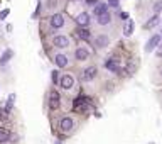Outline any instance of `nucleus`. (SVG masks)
I'll use <instances>...</instances> for the list:
<instances>
[{
  "instance_id": "20",
  "label": "nucleus",
  "mask_w": 162,
  "mask_h": 144,
  "mask_svg": "<svg viewBox=\"0 0 162 144\" xmlns=\"http://www.w3.org/2000/svg\"><path fill=\"white\" fill-rule=\"evenodd\" d=\"M7 139H9V132L5 131V129H0V144L5 142Z\"/></svg>"
},
{
  "instance_id": "28",
  "label": "nucleus",
  "mask_w": 162,
  "mask_h": 144,
  "mask_svg": "<svg viewBox=\"0 0 162 144\" xmlns=\"http://www.w3.org/2000/svg\"><path fill=\"white\" fill-rule=\"evenodd\" d=\"M160 75H162V71H160Z\"/></svg>"
},
{
  "instance_id": "26",
  "label": "nucleus",
  "mask_w": 162,
  "mask_h": 144,
  "mask_svg": "<svg viewBox=\"0 0 162 144\" xmlns=\"http://www.w3.org/2000/svg\"><path fill=\"white\" fill-rule=\"evenodd\" d=\"M86 4H96V0H86Z\"/></svg>"
},
{
  "instance_id": "3",
  "label": "nucleus",
  "mask_w": 162,
  "mask_h": 144,
  "mask_svg": "<svg viewBox=\"0 0 162 144\" xmlns=\"http://www.w3.org/2000/svg\"><path fill=\"white\" fill-rule=\"evenodd\" d=\"M90 21H91V17L88 12H81V14H78V17H76V24L79 25V27H88V25H90Z\"/></svg>"
},
{
  "instance_id": "15",
  "label": "nucleus",
  "mask_w": 162,
  "mask_h": 144,
  "mask_svg": "<svg viewBox=\"0 0 162 144\" xmlns=\"http://www.w3.org/2000/svg\"><path fill=\"white\" fill-rule=\"evenodd\" d=\"M54 63L58 64L59 68H66V66H68V58H66L64 54H58L54 58Z\"/></svg>"
},
{
  "instance_id": "2",
  "label": "nucleus",
  "mask_w": 162,
  "mask_h": 144,
  "mask_svg": "<svg viewBox=\"0 0 162 144\" xmlns=\"http://www.w3.org/2000/svg\"><path fill=\"white\" fill-rule=\"evenodd\" d=\"M59 105H61L59 93H58V90H52V92L49 93V107H51L52 110H56V109H59Z\"/></svg>"
},
{
  "instance_id": "5",
  "label": "nucleus",
  "mask_w": 162,
  "mask_h": 144,
  "mask_svg": "<svg viewBox=\"0 0 162 144\" xmlns=\"http://www.w3.org/2000/svg\"><path fill=\"white\" fill-rule=\"evenodd\" d=\"M74 127V122H73V119L71 117H63L61 119V122H59V129L64 132H69Z\"/></svg>"
},
{
  "instance_id": "23",
  "label": "nucleus",
  "mask_w": 162,
  "mask_h": 144,
  "mask_svg": "<svg viewBox=\"0 0 162 144\" xmlns=\"http://www.w3.org/2000/svg\"><path fill=\"white\" fill-rule=\"evenodd\" d=\"M9 12H10V10H9V8H5V10H2V12H0V19H2V21H4V19H5V17H7V15H9Z\"/></svg>"
},
{
  "instance_id": "6",
  "label": "nucleus",
  "mask_w": 162,
  "mask_h": 144,
  "mask_svg": "<svg viewBox=\"0 0 162 144\" xmlns=\"http://www.w3.org/2000/svg\"><path fill=\"white\" fill-rule=\"evenodd\" d=\"M59 85H61V88L69 90L73 85H74V80H73L71 75H63V76H61V80H59Z\"/></svg>"
},
{
  "instance_id": "21",
  "label": "nucleus",
  "mask_w": 162,
  "mask_h": 144,
  "mask_svg": "<svg viewBox=\"0 0 162 144\" xmlns=\"http://www.w3.org/2000/svg\"><path fill=\"white\" fill-rule=\"evenodd\" d=\"M107 68L110 70V71H118V68H117V63H113V59L107 61Z\"/></svg>"
},
{
  "instance_id": "11",
  "label": "nucleus",
  "mask_w": 162,
  "mask_h": 144,
  "mask_svg": "<svg viewBox=\"0 0 162 144\" xmlns=\"http://www.w3.org/2000/svg\"><path fill=\"white\" fill-rule=\"evenodd\" d=\"M133 29H135V24H133V21H130L128 19V22H125V25H123V36H132L133 34Z\"/></svg>"
},
{
  "instance_id": "18",
  "label": "nucleus",
  "mask_w": 162,
  "mask_h": 144,
  "mask_svg": "<svg viewBox=\"0 0 162 144\" xmlns=\"http://www.w3.org/2000/svg\"><path fill=\"white\" fill-rule=\"evenodd\" d=\"M159 24V17H157V14L152 17V19H149V22L145 24V29H152L154 25H157Z\"/></svg>"
},
{
  "instance_id": "25",
  "label": "nucleus",
  "mask_w": 162,
  "mask_h": 144,
  "mask_svg": "<svg viewBox=\"0 0 162 144\" xmlns=\"http://www.w3.org/2000/svg\"><path fill=\"white\" fill-rule=\"evenodd\" d=\"M157 56H159V58H162V44H159V46H157Z\"/></svg>"
},
{
  "instance_id": "27",
  "label": "nucleus",
  "mask_w": 162,
  "mask_h": 144,
  "mask_svg": "<svg viewBox=\"0 0 162 144\" xmlns=\"http://www.w3.org/2000/svg\"><path fill=\"white\" fill-rule=\"evenodd\" d=\"M56 144H61V142H56Z\"/></svg>"
},
{
  "instance_id": "24",
  "label": "nucleus",
  "mask_w": 162,
  "mask_h": 144,
  "mask_svg": "<svg viewBox=\"0 0 162 144\" xmlns=\"http://www.w3.org/2000/svg\"><path fill=\"white\" fill-rule=\"evenodd\" d=\"M58 71H52V81H54V83H58V81H59V78H58Z\"/></svg>"
},
{
  "instance_id": "13",
  "label": "nucleus",
  "mask_w": 162,
  "mask_h": 144,
  "mask_svg": "<svg viewBox=\"0 0 162 144\" xmlns=\"http://www.w3.org/2000/svg\"><path fill=\"white\" fill-rule=\"evenodd\" d=\"M76 34L79 36V39H83V41H88V39L91 38V34H90V29H86V27H78Z\"/></svg>"
},
{
  "instance_id": "8",
  "label": "nucleus",
  "mask_w": 162,
  "mask_h": 144,
  "mask_svg": "<svg viewBox=\"0 0 162 144\" xmlns=\"http://www.w3.org/2000/svg\"><path fill=\"white\" fill-rule=\"evenodd\" d=\"M52 44L56 47H66V46H69V39L66 36H54L52 38Z\"/></svg>"
},
{
  "instance_id": "4",
  "label": "nucleus",
  "mask_w": 162,
  "mask_h": 144,
  "mask_svg": "<svg viewBox=\"0 0 162 144\" xmlns=\"http://www.w3.org/2000/svg\"><path fill=\"white\" fill-rule=\"evenodd\" d=\"M64 25V15L63 14H54L51 17V27L52 29H61Z\"/></svg>"
},
{
  "instance_id": "16",
  "label": "nucleus",
  "mask_w": 162,
  "mask_h": 144,
  "mask_svg": "<svg viewBox=\"0 0 162 144\" xmlns=\"http://www.w3.org/2000/svg\"><path fill=\"white\" fill-rule=\"evenodd\" d=\"M110 22H111V15H110L108 12L98 17V24H100V25H108Z\"/></svg>"
},
{
  "instance_id": "12",
  "label": "nucleus",
  "mask_w": 162,
  "mask_h": 144,
  "mask_svg": "<svg viewBox=\"0 0 162 144\" xmlns=\"http://www.w3.org/2000/svg\"><path fill=\"white\" fill-rule=\"evenodd\" d=\"M14 56V51L12 49H7V51H4V54L0 56V66H5V64L9 63V59Z\"/></svg>"
},
{
  "instance_id": "22",
  "label": "nucleus",
  "mask_w": 162,
  "mask_h": 144,
  "mask_svg": "<svg viewBox=\"0 0 162 144\" xmlns=\"http://www.w3.org/2000/svg\"><path fill=\"white\" fill-rule=\"evenodd\" d=\"M160 10H162V2L159 0V2H155V4H154V12H155V14H159Z\"/></svg>"
},
{
  "instance_id": "14",
  "label": "nucleus",
  "mask_w": 162,
  "mask_h": 144,
  "mask_svg": "<svg viewBox=\"0 0 162 144\" xmlns=\"http://www.w3.org/2000/svg\"><path fill=\"white\" fill-rule=\"evenodd\" d=\"M93 12H95V15H103V14H107L108 12V5L107 4H96V5H95V10H93Z\"/></svg>"
},
{
  "instance_id": "17",
  "label": "nucleus",
  "mask_w": 162,
  "mask_h": 144,
  "mask_svg": "<svg viewBox=\"0 0 162 144\" xmlns=\"http://www.w3.org/2000/svg\"><path fill=\"white\" fill-rule=\"evenodd\" d=\"M137 68H139L137 61H130V63L127 64V73H128V75H133V73L137 71Z\"/></svg>"
},
{
  "instance_id": "10",
  "label": "nucleus",
  "mask_w": 162,
  "mask_h": 144,
  "mask_svg": "<svg viewBox=\"0 0 162 144\" xmlns=\"http://www.w3.org/2000/svg\"><path fill=\"white\" fill-rule=\"evenodd\" d=\"M74 56H76V59H79V61H85V59H88V56H90V51L86 49V47H78Z\"/></svg>"
},
{
  "instance_id": "1",
  "label": "nucleus",
  "mask_w": 162,
  "mask_h": 144,
  "mask_svg": "<svg viewBox=\"0 0 162 144\" xmlns=\"http://www.w3.org/2000/svg\"><path fill=\"white\" fill-rule=\"evenodd\" d=\"M160 38H162V36H159V34L150 36V39L147 41V44H145V53H152V51L160 44Z\"/></svg>"
},
{
  "instance_id": "9",
  "label": "nucleus",
  "mask_w": 162,
  "mask_h": 144,
  "mask_svg": "<svg viewBox=\"0 0 162 144\" xmlns=\"http://www.w3.org/2000/svg\"><path fill=\"white\" fill-rule=\"evenodd\" d=\"M95 44H96V47H107L108 44H110V39H108L107 34H100V36H96V39H95Z\"/></svg>"
},
{
  "instance_id": "19",
  "label": "nucleus",
  "mask_w": 162,
  "mask_h": 144,
  "mask_svg": "<svg viewBox=\"0 0 162 144\" xmlns=\"http://www.w3.org/2000/svg\"><path fill=\"white\" fill-rule=\"evenodd\" d=\"M14 102H15V95H9V100H7V105H5V112H9L10 109L14 107Z\"/></svg>"
},
{
  "instance_id": "7",
  "label": "nucleus",
  "mask_w": 162,
  "mask_h": 144,
  "mask_svg": "<svg viewBox=\"0 0 162 144\" xmlns=\"http://www.w3.org/2000/svg\"><path fill=\"white\" fill-rule=\"evenodd\" d=\"M96 73H98V70H96L95 66H88L85 71H83V80H85V81H91V80H95Z\"/></svg>"
}]
</instances>
